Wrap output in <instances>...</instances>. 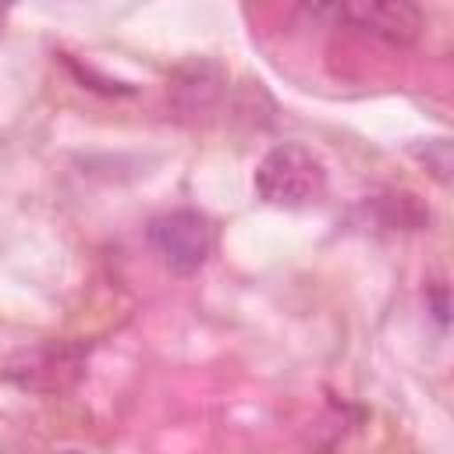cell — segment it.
<instances>
[{
    "instance_id": "2",
    "label": "cell",
    "mask_w": 454,
    "mask_h": 454,
    "mask_svg": "<svg viewBox=\"0 0 454 454\" xmlns=\"http://www.w3.org/2000/svg\"><path fill=\"white\" fill-rule=\"evenodd\" d=\"M145 238H149L153 252L163 259V266H170L181 277L199 273L216 245L213 223L199 209H170V213L153 216Z\"/></svg>"
},
{
    "instance_id": "5",
    "label": "cell",
    "mask_w": 454,
    "mask_h": 454,
    "mask_svg": "<svg viewBox=\"0 0 454 454\" xmlns=\"http://www.w3.org/2000/svg\"><path fill=\"white\" fill-rule=\"evenodd\" d=\"M426 298H429V305H433L436 323H440V326H447V319H450V316H447V312H450V305H447V284H440V280H436V284L429 287V294H426Z\"/></svg>"
},
{
    "instance_id": "4",
    "label": "cell",
    "mask_w": 454,
    "mask_h": 454,
    "mask_svg": "<svg viewBox=\"0 0 454 454\" xmlns=\"http://www.w3.org/2000/svg\"><path fill=\"white\" fill-rule=\"evenodd\" d=\"M316 14H333L337 21H348L351 28L387 39L394 46H408L422 32V11L408 0H348L333 7H316Z\"/></svg>"
},
{
    "instance_id": "3",
    "label": "cell",
    "mask_w": 454,
    "mask_h": 454,
    "mask_svg": "<svg viewBox=\"0 0 454 454\" xmlns=\"http://www.w3.org/2000/svg\"><path fill=\"white\" fill-rule=\"evenodd\" d=\"M89 348L74 344V340H50L39 348H25L18 351L0 372L4 380L18 383L21 390H39V394H53L64 390L78 380L82 365H85Z\"/></svg>"
},
{
    "instance_id": "1",
    "label": "cell",
    "mask_w": 454,
    "mask_h": 454,
    "mask_svg": "<svg viewBox=\"0 0 454 454\" xmlns=\"http://www.w3.org/2000/svg\"><path fill=\"white\" fill-rule=\"evenodd\" d=\"M255 195L270 206H284V209H301L309 202H316L326 188V167L323 160L301 145V142H277L273 149L262 153V160L255 163Z\"/></svg>"
},
{
    "instance_id": "6",
    "label": "cell",
    "mask_w": 454,
    "mask_h": 454,
    "mask_svg": "<svg viewBox=\"0 0 454 454\" xmlns=\"http://www.w3.org/2000/svg\"><path fill=\"white\" fill-rule=\"evenodd\" d=\"M4 21H7V11H4V7H0V28H4Z\"/></svg>"
}]
</instances>
